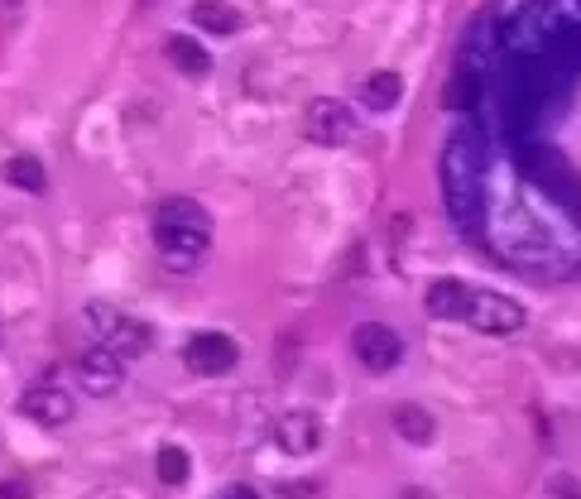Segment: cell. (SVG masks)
Returning a JSON list of instances; mask_svg holds the SVG:
<instances>
[{
	"label": "cell",
	"mask_w": 581,
	"mask_h": 499,
	"mask_svg": "<svg viewBox=\"0 0 581 499\" xmlns=\"http://www.w3.org/2000/svg\"><path fill=\"white\" fill-rule=\"evenodd\" d=\"M442 202L452 222L476 236V212L486 207V150L476 130H457L442 150Z\"/></svg>",
	"instance_id": "6da1fadb"
},
{
	"label": "cell",
	"mask_w": 581,
	"mask_h": 499,
	"mask_svg": "<svg viewBox=\"0 0 581 499\" xmlns=\"http://www.w3.org/2000/svg\"><path fill=\"white\" fill-rule=\"evenodd\" d=\"M207 245H212L207 212H202L193 197H169L164 207L154 212V249L169 269H197Z\"/></svg>",
	"instance_id": "7a4b0ae2"
},
{
	"label": "cell",
	"mask_w": 581,
	"mask_h": 499,
	"mask_svg": "<svg viewBox=\"0 0 581 499\" xmlns=\"http://www.w3.org/2000/svg\"><path fill=\"white\" fill-rule=\"evenodd\" d=\"M461 322H467L471 332H481V336H519V332L529 327V313H524V307H519L514 298H504V293L471 288Z\"/></svg>",
	"instance_id": "3957f363"
},
{
	"label": "cell",
	"mask_w": 581,
	"mask_h": 499,
	"mask_svg": "<svg viewBox=\"0 0 581 499\" xmlns=\"http://www.w3.org/2000/svg\"><path fill=\"white\" fill-rule=\"evenodd\" d=\"M351 356L366 365L370 375H389L404 360V336L395 327H385V322H366V327H356V336H351Z\"/></svg>",
	"instance_id": "277c9868"
},
{
	"label": "cell",
	"mask_w": 581,
	"mask_h": 499,
	"mask_svg": "<svg viewBox=\"0 0 581 499\" xmlns=\"http://www.w3.org/2000/svg\"><path fill=\"white\" fill-rule=\"evenodd\" d=\"M236 360H241V350H236V342H231L226 332H197L193 342L183 346V365L193 375H202V379L231 375V370H236Z\"/></svg>",
	"instance_id": "5b68a950"
},
{
	"label": "cell",
	"mask_w": 581,
	"mask_h": 499,
	"mask_svg": "<svg viewBox=\"0 0 581 499\" xmlns=\"http://www.w3.org/2000/svg\"><path fill=\"white\" fill-rule=\"evenodd\" d=\"M78 385L92 394V399H111V394L125 385V360L115 356L111 346H92L78 360Z\"/></svg>",
	"instance_id": "8992f818"
},
{
	"label": "cell",
	"mask_w": 581,
	"mask_h": 499,
	"mask_svg": "<svg viewBox=\"0 0 581 499\" xmlns=\"http://www.w3.org/2000/svg\"><path fill=\"white\" fill-rule=\"evenodd\" d=\"M356 135V115L337 96H317L308 106V140L313 144H346Z\"/></svg>",
	"instance_id": "52a82bcc"
},
{
	"label": "cell",
	"mask_w": 581,
	"mask_h": 499,
	"mask_svg": "<svg viewBox=\"0 0 581 499\" xmlns=\"http://www.w3.org/2000/svg\"><path fill=\"white\" fill-rule=\"evenodd\" d=\"M20 414L39 428H63V422H72V399L58 385H29L20 394Z\"/></svg>",
	"instance_id": "ba28073f"
},
{
	"label": "cell",
	"mask_w": 581,
	"mask_h": 499,
	"mask_svg": "<svg viewBox=\"0 0 581 499\" xmlns=\"http://www.w3.org/2000/svg\"><path fill=\"white\" fill-rule=\"evenodd\" d=\"M274 442H279V451H288V457H313V451L323 447V422L313 414H303V408H294V414H284L274 422Z\"/></svg>",
	"instance_id": "9c48e42d"
},
{
	"label": "cell",
	"mask_w": 581,
	"mask_h": 499,
	"mask_svg": "<svg viewBox=\"0 0 581 499\" xmlns=\"http://www.w3.org/2000/svg\"><path fill=\"white\" fill-rule=\"evenodd\" d=\"M101 346H111L121 360H130V356H144V350L154 346V332H150V322L115 313V317H111V327L101 332Z\"/></svg>",
	"instance_id": "30bf717a"
},
{
	"label": "cell",
	"mask_w": 581,
	"mask_h": 499,
	"mask_svg": "<svg viewBox=\"0 0 581 499\" xmlns=\"http://www.w3.org/2000/svg\"><path fill=\"white\" fill-rule=\"evenodd\" d=\"M467 298H471V288L461 284V278H438V284H428L424 307H428V317L461 322V313H467Z\"/></svg>",
	"instance_id": "8fae6325"
},
{
	"label": "cell",
	"mask_w": 581,
	"mask_h": 499,
	"mask_svg": "<svg viewBox=\"0 0 581 499\" xmlns=\"http://www.w3.org/2000/svg\"><path fill=\"white\" fill-rule=\"evenodd\" d=\"M395 432L404 437V442H414V447H428V442H432V432H438V422H432L428 408H418V404H399V408H395Z\"/></svg>",
	"instance_id": "7c38bea8"
},
{
	"label": "cell",
	"mask_w": 581,
	"mask_h": 499,
	"mask_svg": "<svg viewBox=\"0 0 581 499\" xmlns=\"http://www.w3.org/2000/svg\"><path fill=\"white\" fill-rule=\"evenodd\" d=\"M399 96H404L399 72H370V78L360 82V101H366L370 111H395Z\"/></svg>",
	"instance_id": "4fadbf2b"
},
{
	"label": "cell",
	"mask_w": 581,
	"mask_h": 499,
	"mask_svg": "<svg viewBox=\"0 0 581 499\" xmlns=\"http://www.w3.org/2000/svg\"><path fill=\"white\" fill-rule=\"evenodd\" d=\"M193 20H197V29H207V34H236V29H241V10L226 6V0H197Z\"/></svg>",
	"instance_id": "5bb4252c"
},
{
	"label": "cell",
	"mask_w": 581,
	"mask_h": 499,
	"mask_svg": "<svg viewBox=\"0 0 581 499\" xmlns=\"http://www.w3.org/2000/svg\"><path fill=\"white\" fill-rule=\"evenodd\" d=\"M6 179L14 183V187H24V193H49V173H43V164L34 154H14L10 164H6Z\"/></svg>",
	"instance_id": "9a60e30c"
},
{
	"label": "cell",
	"mask_w": 581,
	"mask_h": 499,
	"mask_svg": "<svg viewBox=\"0 0 581 499\" xmlns=\"http://www.w3.org/2000/svg\"><path fill=\"white\" fill-rule=\"evenodd\" d=\"M169 58H173V68L179 72H187V78H202V72H207L212 63H207V53H202V43H193V39H183V34H173L169 43Z\"/></svg>",
	"instance_id": "2e32d148"
},
{
	"label": "cell",
	"mask_w": 581,
	"mask_h": 499,
	"mask_svg": "<svg viewBox=\"0 0 581 499\" xmlns=\"http://www.w3.org/2000/svg\"><path fill=\"white\" fill-rule=\"evenodd\" d=\"M154 471H159V480H164L169 490H183L187 476H193V461H187L183 447H164V451L154 457Z\"/></svg>",
	"instance_id": "e0dca14e"
},
{
	"label": "cell",
	"mask_w": 581,
	"mask_h": 499,
	"mask_svg": "<svg viewBox=\"0 0 581 499\" xmlns=\"http://www.w3.org/2000/svg\"><path fill=\"white\" fill-rule=\"evenodd\" d=\"M0 499H34V486L24 476H10V480H0Z\"/></svg>",
	"instance_id": "ac0fdd59"
},
{
	"label": "cell",
	"mask_w": 581,
	"mask_h": 499,
	"mask_svg": "<svg viewBox=\"0 0 581 499\" xmlns=\"http://www.w3.org/2000/svg\"><path fill=\"white\" fill-rule=\"evenodd\" d=\"M548 499H581L577 476H553V486H548Z\"/></svg>",
	"instance_id": "d6986e66"
},
{
	"label": "cell",
	"mask_w": 581,
	"mask_h": 499,
	"mask_svg": "<svg viewBox=\"0 0 581 499\" xmlns=\"http://www.w3.org/2000/svg\"><path fill=\"white\" fill-rule=\"evenodd\" d=\"M279 499H317V486H279Z\"/></svg>",
	"instance_id": "ffe728a7"
},
{
	"label": "cell",
	"mask_w": 581,
	"mask_h": 499,
	"mask_svg": "<svg viewBox=\"0 0 581 499\" xmlns=\"http://www.w3.org/2000/svg\"><path fill=\"white\" fill-rule=\"evenodd\" d=\"M222 499H255V490H245V486H236V490H226Z\"/></svg>",
	"instance_id": "44dd1931"
},
{
	"label": "cell",
	"mask_w": 581,
	"mask_h": 499,
	"mask_svg": "<svg viewBox=\"0 0 581 499\" xmlns=\"http://www.w3.org/2000/svg\"><path fill=\"white\" fill-rule=\"evenodd\" d=\"M399 499H432V495H424V490H404Z\"/></svg>",
	"instance_id": "7402d4cb"
}]
</instances>
